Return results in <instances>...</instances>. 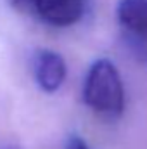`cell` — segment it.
Returning a JSON list of instances; mask_svg holds the SVG:
<instances>
[{"label": "cell", "mask_w": 147, "mask_h": 149, "mask_svg": "<svg viewBox=\"0 0 147 149\" xmlns=\"http://www.w3.org/2000/svg\"><path fill=\"white\" fill-rule=\"evenodd\" d=\"M83 101L99 116L116 120L125 109V88L116 66L107 59L95 61L83 83Z\"/></svg>", "instance_id": "1"}, {"label": "cell", "mask_w": 147, "mask_h": 149, "mask_svg": "<svg viewBox=\"0 0 147 149\" xmlns=\"http://www.w3.org/2000/svg\"><path fill=\"white\" fill-rule=\"evenodd\" d=\"M118 23L126 49L137 61L147 64V0H121Z\"/></svg>", "instance_id": "2"}, {"label": "cell", "mask_w": 147, "mask_h": 149, "mask_svg": "<svg viewBox=\"0 0 147 149\" xmlns=\"http://www.w3.org/2000/svg\"><path fill=\"white\" fill-rule=\"evenodd\" d=\"M12 5L47 24L71 26L85 14L87 0H12Z\"/></svg>", "instance_id": "3"}, {"label": "cell", "mask_w": 147, "mask_h": 149, "mask_svg": "<svg viewBox=\"0 0 147 149\" xmlns=\"http://www.w3.org/2000/svg\"><path fill=\"white\" fill-rule=\"evenodd\" d=\"M33 76L38 87L45 92H55L64 78H66V64L64 59L54 50H38L33 56Z\"/></svg>", "instance_id": "4"}, {"label": "cell", "mask_w": 147, "mask_h": 149, "mask_svg": "<svg viewBox=\"0 0 147 149\" xmlns=\"http://www.w3.org/2000/svg\"><path fill=\"white\" fill-rule=\"evenodd\" d=\"M66 149H88V146H87V142H85L81 137L71 135V137L68 139V142H66Z\"/></svg>", "instance_id": "5"}]
</instances>
